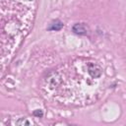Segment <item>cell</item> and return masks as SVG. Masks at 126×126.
I'll list each match as a JSON object with an SVG mask.
<instances>
[{
  "instance_id": "6da1fadb",
  "label": "cell",
  "mask_w": 126,
  "mask_h": 126,
  "mask_svg": "<svg viewBox=\"0 0 126 126\" xmlns=\"http://www.w3.org/2000/svg\"><path fill=\"white\" fill-rule=\"evenodd\" d=\"M107 76L102 64L78 58L50 72L42 82L43 95L64 105H85L96 100L105 89Z\"/></svg>"
},
{
  "instance_id": "7a4b0ae2",
  "label": "cell",
  "mask_w": 126,
  "mask_h": 126,
  "mask_svg": "<svg viewBox=\"0 0 126 126\" xmlns=\"http://www.w3.org/2000/svg\"><path fill=\"white\" fill-rule=\"evenodd\" d=\"M73 31L76 32V33H86L87 32V27L84 25V24H77L74 26L73 28Z\"/></svg>"
},
{
  "instance_id": "3957f363",
  "label": "cell",
  "mask_w": 126,
  "mask_h": 126,
  "mask_svg": "<svg viewBox=\"0 0 126 126\" xmlns=\"http://www.w3.org/2000/svg\"><path fill=\"white\" fill-rule=\"evenodd\" d=\"M62 27H63V24L60 21H55L51 24V26L48 29L51 30V31H59V30H61Z\"/></svg>"
}]
</instances>
